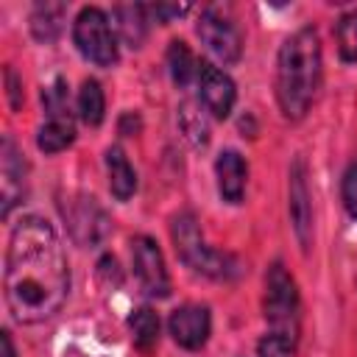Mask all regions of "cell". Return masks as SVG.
I'll use <instances>...</instances> for the list:
<instances>
[{"label": "cell", "instance_id": "6da1fadb", "mask_svg": "<svg viewBox=\"0 0 357 357\" xmlns=\"http://www.w3.org/2000/svg\"><path fill=\"white\" fill-rule=\"evenodd\" d=\"M70 293V265L53 226L36 215L22 218L6 245L3 296L17 324L53 318Z\"/></svg>", "mask_w": 357, "mask_h": 357}, {"label": "cell", "instance_id": "7a4b0ae2", "mask_svg": "<svg viewBox=\"0 0 357 357\" xmlns=\"http://www.w3.org/2000/svg\"><path fill=\"white\" fill-rule=\"evenodd\" d=\"M324 50L312 25L293 31L276 56V103L287 120H301L321 86Z\"/></svg>", "mask_w": 357, "mask_h": 357}, {"label": "cell", "instance_id": "3957f363", "mask_svg": "<svg viewBox=\"0 0 357 357\" xmlns=\"http://www.w3.org/2000/svg\"><path fill=\"white\" fill-rule=\"evenodd\" d=\"M170 237H173V245H176V254L181 257V262L206 276V279H215V282H231L240 276V262L234 254L229 251H218L206 243L204 231H201V223L195 218V212L190 209H181L178 215H173L170 220Z\"/></svg>", "mask_w": 357, "mask_h": 357}, {"label": "cell", "instance_id": "277c9868", "mask_svg": "<svg viewBox=\"0 0 357 357\" xmlns=\"http://www.w3.org/2000/svg\"><path fill=\"white\" fill-rule=\"evenodd\" d=\"M265 324L271 335L284 337L290 346H296L301 332V298L296 279L287 273L282 262H273L265 273V301H262Z\"/></svg>", "mask_w": 357, "mask_h": 357}, {"label": "cell", "instance_id": "5b68a950", "mask_svg": "<svg viewBox=\"0 0 357 357\" xmlns=\"http://www.w3.org/2000/svg\"><path fill=\"white\" fill-rule=\"evenodd\" d=\"M73 42L78 53L95 67H114L120 59L114 25L109 22V14L98 6H86L78 11L73 22Z\"/></svg>", "mask_w": 357, "mask_h": 357}, {"label": "cell", "instance_id": "8992f818", "mask_svg": "<svg viewBox=\"0 0 357 357\" xmlns=\"http://www.w3.org/2000/svg\"><path fill=\"white\" fill-rule=\"evenodd\" d=\"M42 106H45V123L39 126L36 145L45 153H61L75 139V123H73L70 92L64 78H53L42 89Z\"/></svg>", "mask_w": 357, "mask_h": 357}, {"label": "cell", "instance_id": "52a82bcc", "mask_svg": "<svg viewBox=\"0 0 357 357\" xmlns=\"http://www.w3.org/2000/svg\"><path fill=\"white\" fill-rule=\"evenodd\" d=\"M59 209H61V218H64V226L73 237L75 245H84V248H95L100 245L109 231H112V218L109 212L98 204L95 195H86V192H70L64 201H59Z\"/></svg>", "mask_w": 357, "mask_h": 357}, {"label": "cell", "instance_id": "ba28073f", "mask_svg": "<svg viewBox=\"0 0 357 357\" xmlns=\"http://www.w3.org/2000/svg\"><path fill=\"white\" fill-rule=\"evenodd\" d=\"M198 39L204 42V47L220 61V64H237L243 56V36L240 28L234 25V20L218 8V6H206L198 17L195 25Z\"/></svg>", "mask_w": 357, "mask_h": 357}, {"label": "cell", "instance_id": "9c48e42d", "mask_svg": "<svg viewBox=\"0 0 357 357\" xmlns=\"http://www.w3.org/2000/svg\"><path fill=\"white\" fill-rule=\"evenodd\" d=\"M131 268L139 290L148 298H167L170 296V273L162 257V248L153 237L137 234L131 237Z\"/></svg>", "mask_w": 357, "mask_h": 357}, {"label": "cell", "instance_id": "30bf717a", "mask_svg": "<svg viewBox=\"0 0 357 357\" xmlns=\"http://www.w3.org/2000/svg\"><path fill=\"white\" fill-rule=\"evenodd\" d=\"M287 212L293 223V234L307 254L312 245V195L307 181V165L301 156H296L287 167Z\"/></svg>", "mask_w": 357, "mask_h": 357}, {"label": "cell", "instance_id": "8fae6325", "mask_svg": "<svg viewBox=\"0 0 357 357\" xmlns=\"http://www.w3.org/2000/svg\"><path fill=\"white\" fill-rule=\"evenodd\" d=\"M25 192H28L25 153L6 134L3 142H0V212H3V218H8L17 204H22Z\"/></svg>", "mask_w": 357, "mask_h": 357}, {"label": "cell", "instance_id": "7c38bea8", "mask_svg": "<svg viewBox=\"0 0 357 357\" xmlns=\"http://www.w3.org/2000/svg\"><path fill=\"white\" fill-rule=\"evenodd\" d=\"M167 335L187 351H201L212 335V312L206 304H181L167 318Z\"/></svg>", "mask_w": 357, "mask_h": 357}, {"label": "cell", "instance_id": "4fadbf2b", "mask_svg": "<svg viewBox=\"0 0 357 357\" xmlns=\"http://www.w3.org/2000/svg\"><path fill=\"white\" fill-rule=\"evenodd\" d=\"M198 98H201V106L215 117V120H226L237 103V86L234 81L215 64L209 61H201V70H198Z\"/></svg>", "mask_w": 357, "mask_h": 357}, {"label": "cell", "instance_id": "5bb4252c", "mask_svg": "<svg viewBox=\"0 0 357 357\" xmlns=\"http://www.w3.org/2000/svg\"><path fill=\"white\" fill-rule=\"evenodd\" d=\"M215 178H218V192L226 204H243L245 184H248V165L240 151L226 148L215 159Z\"/></svg>", "mask_w": 357, "mask_h": 357}, {"label": "cell", "instance_id": "9a60e30c", "mask_svg": "<svg viewBox=\"0 0 357 357\" xmlns=\"http://www.w3.org/2000/svg\"><path fill=\"white\" fill-rule=\"evenodd\" d=\"M112 17H114V31L117 36L123 39V45L128 47H142L145 36H148V22H151V14H148V6H114L112 8Z\"/></svg>", "mask_w": 357, "mask_h": 357}, {"label": "cell", "instance_id": "2e32d148", "mask_svg": "<svg viewBox=\"0 0 357 357\" xmlns=\"http://www.w3.org/2000/svg\"><path fill=\"white\" fill-rule=\"evenodd\" d=\"M103 162H106V176H109V190L117 201H128L134 192H137V173L128 162V156L123 153V148L112 145L106 148L103 153Z\"/></svg>", "mask_w": 357, "mask_h": 357}, {"label": "cell", "instance_id": "e0dca14e", "mask_svg": "<svg viewBox=\"0 0 357 357\" xmlns=\"http://www.w3.org/2000/svg\"><path fill=\"white\" fill-rule=\"evenodd\" d=\"M67 20V6L64 3H36L31 11V33L36 42L50 45L61 36Z\"/></svg>", "mask_w": 357, "mask_h": 357}, {"label": "cell", "instance_id": "ac0fdd59", "mask_svg": "<svg viewBox=\"0 0 357 357\" xmlns=\"http://www.w3.org/2000/svg\"><path fill=\"white\" fill-rule=\"evenodd\" d=\"M165 61H167V73L173 78V84L178 89H187L190 84L198 81V70H201V61L195 59V53L187 47V42L181 39H173L167 45V53H165Z\"/></svg>", "mask_w": 357, "mask_h": 357}, {"label": "cell", "instance_id": "d6986e66", "mask_svg": "<svg viewBox=\"0 0 357 357\" xmlns=\"http://www.w3.org/2000/svg\"><path fill=\"white\" fill-rule=\"evenodd\" d=\"M75 106H78V117L86 126H100L103 117H106V95H103V86L95 78H86L81 84V89H78Z\"/></svg>", "mask_w": 357, "mask_h": 357}, {"label": "cell", "instance_id": "ffe728a7", "mask_svg": "<svg viewBox=\"0 0 357 357\" xmlns=\"http://www.w3.org/2000/svg\"><path fill=\"white\" fill-rule=\"evenodd\" d=\"M128 329H131V337H134V346L139 351H151L156 343H159V315L151 310V307H137L131 315H128Z\"/></svg>", "mask_w": 357, "mask_h": 357}, {"label": "cell", "instance_id": "44dd1931", "mask_svg": "<svg viewBox=\"0 0 357 357\" xmlns=\"http://www.w3.org/2000/svg\"><path fill=\"white\" fill-rule=\"evenodd\" d=\"M335 42H337V53L346 64L357 61V8L346 11L337 17L335 22Z\"/></svg>", "mask_w": 357, "mask_h": 357}, {"label": "cell", "instance_id": "7402d4cb", "mask_svg": "<svg viewBox=\"0 0 357 357\" xmlns=\"http://www.w3.org/2000/svg\"><path fill=\"white\" fill-rule=\"evenodd\" d=\"M178 126L184 131V137L195 145V148H204L209 142V126L204 120V114L192 106V103H181L178 106Z\"/></svg>", "mask_w": 357, "mask_h": 357}, {"label": "cell", "instance_id": "603a6c76", "mask_svg": "<svg viewBox=\"0 0 357 357\" xmlns=\"http://www.w3.org/2000/svg\"><path fill=\"white\" fill-rule=\"evenodd\" d=\"M340 201H343L346 215L351 220H357V162H351L343 170V178H340Z\"/></svg>", "mask_w": 357, "mask_h": 357}, {"label": "cell", "instance_id": "cb8c5ba5", "mask_svg": "<svg viewBox=\"0 0 357 357\" xmlns=\"http://www.w3.org/2000/svg\"><path fill=\"white\" fill-rule=\"evenodd\" d=\"M290 354H293V346L284 337H276L271 332L257 343V357H290Z\"/></svg>", "mask_w": 357, "mask_h": 357}, {"label": "cell", "instance_id": "d4e9b609", "mask_svg": "<svg viewBox=\"0 0 357 357\" xmlns=\"http://www.w3.org/2000/svg\"><path fill=\"white\" fill-rule=\"evenodd\" d=\"M187 11H190V6H176V3H156V6H148L151 20L162 22V25H167V22H173V20H178V17H184Z\"/></svg>", "mask_w": 357, "mask_h": 357}, {"label": "cell", "instance_id": "484cf974", "mask_svg": "<svg viewBox=\"0 0 357 357\" xmlns=\"http://www.w3.org/2000/svg\"><path fill=\"white\" fill-rule=\"evenodd\" d=\"M6 92H8V100H11V109H20L22 103V95H20V86H17V73L11 67H6Z\"/></svg>", "mask_w": 357, "mask_h": 357}, {"label": "cell", "instance_id": "4316f807", "mask_svg": "<svg viewBox=\"0 0 357 357\" xmlns=\"http://www.w3.org/2000/svg\"><path fill=\"white\" fill-rule=\"evenodd\" d=\"M0 343H3V357H17V349H14V340H11L8 329L0 332Z\"/></svg>", "mask_w": 357, "mask_h": 357}]
</instances>
